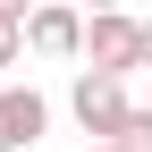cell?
<instances>
[{
    "label": "cell",
    "instance_id": "obj_4",
    "mask_svg": "<svg viewBox=\"0 0 152 152\" xmlns=\"http://www.w3.org/2000/svg\"><path fill=\"white\" fill-rule=\"evenodd\" d=\"M26 51H42V59H85V17L76 9H34L26 17Z\"/></svg>",
    "mask_w": 152,
    "mask_h": 152
},
{
    "label": "cell",
    "instance_id": "obj_8",
    "mask_svg": "<svg viewBox=\"0 0 152 152\" xmlns=\"http://www.w3.org/2000/svg\"><path fill=\"white\" fill-rule=\"evenodd\" d=\"M85 152H118V144H85Z\"/></svg>",
    "mask_w": 152,
    "mask_h": 152
},
{
    "label": "cell",
    "instance_id": "obj_7",
    "mask_svg": "<svg viewBox=\"0 0 152 152\" xmlns=\"http://www.w3.org/2000/svg\"><path fill=\"white\" fill-rule=\"evenodd\" d=\"M144 68H152V17H144Z\"/></svg>",
    "mask_w": 152,
    "mask_h": 152
},
{
    "label": "cell",
    "instance_id": "obj_5",
    "mask_svg": "<svg viewBox=\"0 0 152 152\" xmlns=\"http://www.w3.org/2000/svg\"><path fill=\"white\" fill-rule=\"evenodd\" d=\"M17 51H26V9L0 0V68H17Z\"/></svg>",
    "mask_w": 152,
    "mask_h": 152
},
{
    "label": "cell",
    "instance_id": "obj_6",
    "mask_svg": "<svg viewBox=\"0 0 152 152\" xmlns=\"http://www.w3.org/2000/svg\"><path fill=\"white\" fill-rule=\"evenodd\" d=\"M118 152H152V110H135V118H127V135H118Z\"/></svg>",
    "mask_w": 152,
    "mask_h": 152
},
{
    "label": "cell",
    "instance_id": "obj_1",
    "mask_svg": "<svg viewBox=\"0 0 152 152\" xmlns=\"http://www.w3.org/2000/svg\"><path fill=\"white\" fill-rule=\"evenodd\" d=\"M68 110H76V127H85L93 144H118L127 135V118H135V102H127V76H76V93H68Z\"/></svg>",
    "mask_w": 152,
    "mask_h": 152
},
{
    "label": "cell",
    "instance_id": "obj_2",
    "mask_svg": "<svg viewBox=\"0 0 152 152\" xmlns=\"http://www.w3.org/2000/svg\"><path fill=\"white\" fill-rule=\"evenodd\" d=\"M85 68H93V76H135V68H144V17L102 9V17L85 26Z\"/></svg>",
    "mask_w": 152,
    "mask_h": 152
},
{
    "label": "cell",
    "instance_id": "obj_3",
    "mask_svg": "<svg viewBox=\"0 0 152 152\" xmlns=\"http://www.w3.org/2000/svg\"><path fill=\"white\" fill-rule=\"evenodd\" d=\"M51 127V102L34 85H0V152H26L34 135Z\"/></svg>",
    "mask_w": 152,
    "mask_h": 152
}]
</instances>
